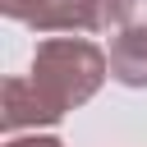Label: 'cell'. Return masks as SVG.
Listing matches in <instances>:
<instances>
[{
	"instance_id": "cell-6",
	"label": "cell",
	"mask_w": 147,
	"mask_h": 147,
	"mask_svg": "<svg viewBox=\"0 0 147 147\" xmlns=\"http://www.w3.org/2000/svg\"><path fill=\"white\" fill-rule=\"evenodd\" d=\"M5 147H64L55 133H14Z\"/></svg>"
},
{
	"instance_id": "cell-2",
	"label": "cell",
	"mask_w": 147,
	"mask_h": 147,
	"mask_svg": "<svg viewBox=\"0 0 147 147\" xmlns=\"http://www.w3.org/2000/svg\"><path fill=\"white\" fill-rule=\"evenodd\" d=\"M64 115L37 92V83L32 78H23V74H14V78H5V106H0V124H5V133L14 138V133H37V129H51V124H60Z\"/></svg>"
},
{
	"instance_id": "cell-4",
	"label": "cell",
	"mask_w": 147,
	"mask_h": 147,
	"mask_svg": "<svg viewBox=\"0 0 147 147\" xmlns=\"http://www.w3.org/2000/svg\"><path fill=\"white\" fill-rule=\"evenodd\" d=\"M110 37V78L119 87H147V28H115Z\"/></svg>"
},
{
	"instance_id": "cell-1",
	"label": "cell",
	"mask_w": 147,
	"mask_h": 147,
	"mask_svg": "<svg viewBox=\"0 0 147 147\" xmlns=\"http://www.w3.org/2000/svg\"><path fill=\"white\" fill-rule=\"evenodd\" d=\"M28 78L37 83V92L60 115H69V110H78L83 101H92L101 92V83L110 78V55L96 41L78 37V32H60V37L37 41Z\"/></svg>"
},
{
	"instance_id": "cell-5",
	"label": "cell",
	"mask_w": 147,
	"mask_h": 147,
	"mask_svg": "<svg viewBox=\"0 0 147 147\" xmlns=\"http://www.w3.org/2000/svg\"><path fill=\"white\" fill-rule=\"evenodd\" d=\"M119 28H147V0H124Z\"/></svg>"
},
{
	"instance_id": "cell-3",
	"label": "cell",
	"mask_w": 147,
	"mask_h": 147,
	"mask_svg": "<svg viewBox=\"0 0 147 147\" xmlns=\"http://www.w3.org/2000/svg\"><path fill=\"white\" fill-rule=\"evenodd\" d=\"M5 18L32 28V32H78L87 37V9L83 0H0Z\"/></svg>"
}]
</instances>
